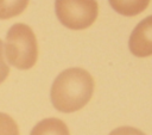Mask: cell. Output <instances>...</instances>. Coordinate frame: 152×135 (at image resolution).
Listing matches in <instances>:
<instances>
[{"instance_id":"5","label":"cell","mask_w":152,"mask_h":135,"mask_svg":"<svg viewBox=\"0 0 152 135\" xmlns=\"http://www.w3.org/2000/svg\"><path fill=\"white\" fill-rule=\"evenodd\" d=\"M30 135H70V133L63 121L51 117L38 122Z\"/></svg>"},{"instance_id":"1","label":"cell","mask_w":152,"mask_h":135,"mask_svg":"<svg viewBox=\"0 0 152 135\" xmlns=\"http://www.w3.org/2000/svg\"><path fill=\"white\" fill-rule=\"evenodd\" d=\"M94 79L83 68H69L55 79L51 87V103L61 112L82 109L91 98Z\"/></svg>"},{"instance_id":"4","label":"cell","mask_w":152,"mask_h":135,"mask_svg":"<svg viewBox=\"0 0 152 135\" xmlns=\"http://www.w3.org/2000/svg\"><path fill=\"white\" fill-rule=\"evenodd\" d=\"M129 50L138 57L152 55V16L142 19L129 37Z\"/></svg>"},{"instance_id":"3","label":"cell","mask_w":152,"mask_h":135,"mask_svg":"<svg viewBox=\"0 0 152 135\" xmlns=\"http://www.w3.org/2000/svg\"><path fill=\"white\" fill-rule=\"evenodd\" d=\"M55 10L64 26L71 30H83L96 20L99 5L95 0H56Z\"/></svg>"},{"instance_id":"8","label":"cell","mask_w":152,"mask_h":135,"mask_svg":"<svg viewBox=\"0 0 152 135\" xmlns=\"http://www.w3.org/2000/svg\"><path fill=\"white\" fill-rule=\"evenodd\" d=\"M0 135H19L15 121L4 112H0Z\"/></svg>"},{"instance_id":"6","label":"cell","mask_w":152,"mask_h":135,"mask_svg":"<svg viewBox=\"0 0 152 135\" xmlns=\"http://www.w3.org/2000/svg\"><path fill=\"white\" fill-rule=\"evenodd\" d=\"M110 6L120 14L132 17L141 13L150 4V0H108Z\"/></svg>"},{"instance_id":"9","label":"cell","mask_w":152,"mask_h":135,"mask_svg":"<svg viewBox=\"0 0 152 135\" xmlns=\"http://www.w3.org/2000/svg\"><path fill=\"white\" fill-rule=\"evenodd\" d=\"M8 73H10V67L5 61V57H4V43L0 39V84L6 80V78L8 76Z\"/></svg>"},{"instance_id":"2","label":"cell","mask_w":152,"mask_h":135,"mask_svg":"<svg viewBox=\"0 0 152 135\" xmlns=\"http://www.w3.org/2000/svg\"><path fill=\"white\" fill-rule=\"evenodd\" d=\"M5 54L7 61L18 69H30L36 65L38 44L28 25L17 23L11 26L6 36Z\"/></svg>"},{"instance_id":"7","label":"cell","mask_w":152,"mask_h":135,"mask_svg":"<svg viewBox=\"0 0 152 135\" xmlns=\"http://www.w3.org/2000/svg\"><path fill=\"white\" fill-rule=\"evenodd\" d=\"M28 0H0V19H8L20 14Z\"/></svg>"},{"instance_id":"10","label":"cell","mask_w":152,"mask_h":135,"mask_svg":"<svg viewBox=\"0 0 152 135\" xmlns=\"http://www.w3.org/2000/svg\"><path fill=\"white\" fill-rule=\"evenodd\" d=\"M109 135H146L141 130L132 127H120L114 129Z\"/></svg>"}]
</instances>
